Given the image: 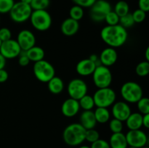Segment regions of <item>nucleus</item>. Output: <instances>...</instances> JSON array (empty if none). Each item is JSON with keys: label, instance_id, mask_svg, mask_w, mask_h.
Masks as SVG:
<instances>
[{"label": "nucleus", "instance_id": "1", "mask_svg": "<svg viewBox=\"0 0 149 148\" xmlns=\"http://www.w3.org/2000/svg\"><path fill=\"white\" fill-rule=\"evenodd\" d=\"M100 37L103 41L109 47L118 48L126 43L128 33L127 29L119 24L106 26L102 28Z\"/></svg>", "mask_w": 149, "mask_h": 148}, {"label": "nucleus", "instance_id": "2", "mask_svg": "<svg viewBox=\"0 0 149 148\" xmlns=\"http://www.w3.org/2000/svg\"><path fill=\"white\" fill-rule=\"evenodd\" d=\"M85 133L86 129L79 123H71L63 130V139L69 146H79L85 141Z\"/></svg>", "mask_w": 149, "mask_h": 148}, {"label": "nucleus", "instance_id": "3", "mask_svg": "<svg viewBox=\"0 0 149 148\" xmlns=\"http://www.w3.org/2000/svg\"><path fill=\"white\" fill-rule=\"evenodd\" d=\"M122 97L127 103H136L143 97V91L139 84L135 81H127L120 89Z\"/></svg>", "mask_w": 149, "mask_h": 148}, {"label": "nucleus", "instance_id": "4", "mask_svg": "<svg viewBox=\"0 0 149 148\" xmlns=\"http://www.w3.org/2000/svg\"><path fill=\"white\" fill-rule=\"evenodd\" d=\"M31 26L39 31H46L50 28L52 20L46 10H33L29 18Z\"/></svg>", "mask_w": 149, "mask_h": 148}, {"label": "nucleus", "instance_id": "5", "mask_svg": "<svg viewBox=\"0 0 149 148\" xmlns=\"http://www.w3.org/2000/svg\"><path fill=\"white\" fill-rule=\"evenodd\" d=\"M95 105L97 107L108 108L116 102V94L110 87L98 89L93 96Z\"/></svg>", "mask_w": 149, "mask_h": 148}, {"label": "nucleus", "instance_id": "6", "mask_svg": "<svg viewBox=\"0 0 149 148\" xmlns=\"http://www.w3.org/2000/svg\"><path fill=\"white\" fill-rule=\"evenodd\" d=\"M33 72L36 79L42 83H47L55 76V70L53 65L45 59L34 62Z\"/></svg>", "mask_w": 149, "mask_h": 148}, {"label": "nucleus", "instance_id": "7", "mask_svg": "<svg viewBox=\"0 0 149 148\" xmlns=\"http://www.w3.org/2000/svg\"><path fill=\"white\" fill-rule=\"evenodd\" d=\"M33 10L30 4H25L21 1L15 2L13 8L9 12L10 17L16 23H23L29 20Z\"/></svg>", "mask_w": 149, "mask_h": 148}, {"label": "nucleus", "instance_id": "8", "mask_svg": "<svg viewBox=\"0 0 149 148\" xmlns=\"http://www.w3.org/2000/svg\"><path fill=\"white\" fill-rule=\"evenodd\" d=\"M93 75V83L97 89L109 87L112 82V73L108 67L102 65L96 66Z\"/></svg>", "mask_w": 149, "mask_h": 148}, {"label": "nucleus", "instance_id": "9", "mask_svg": "<svg viewBox=\"0 0 149 148\" xmlns=\"http://www.w3.org/2000/svg\"><path fill=\"white\" fill-rule=\"evenodd\" d=\"M90 17L96 23L103 21L106 15L111 11V5L106 0H97L90 7Z\"/></svg>", "mask_w": 149, "mask_h": 148}, {"label": "nucleus", "instance_id": "10", "mask_svg": "<svg viewBox=\"0 0 149 148\" xmlns=\"http://www.w3.org/2000/svg\"><path fill=\"white\" fill-rule=\"evenodd\" d=\"M88 87L84 80L81 78H74L71 80L67 86V91L71 98L79 100L87 94Z\"/></svg>", "mask_w": 149, "mask_h": 148}, {"label": "nucleus", "instance_id": "11", "mask_svg": "<svg viewBox=\"0 0 149 148\" xmlns=\"http://www.w3.org/2000/svg\"><path fill=\"white\" fill-rule=\"evenodd\" d=\"M128 147L141 148L146 146L148 143V136L141 129L129 130L125 134Z\"/></svg>", "mask_w": 149, "mask_h": 148}, {"label": "nucleus", "instance_id": "12", "mask_svg": "<svg viewBox=\"0 0 149 148\" xmlns=\"http://www.w3.org/2000/svg\"><path fill=\"white\" fill-rule=\"evenodd\" d=\"M21 51L17 41L13 39L3 41L0 46V54L6 59L17 57Z\"/></svg>", "mask_w": 149, "mask_h": 148}, {"label": "nucleus", "instance_id": "13", "mask_svg": "<svg viewBox=\"0 0 149 148\" xmlns=\"http://www.w3.org/2000/svg\"><path fill=\"white\" fill-rule=\"evenodd\" d=\"M131 108L130 107L129 104L125 101H119L115 102L112 104L111 113L113 118L118 119L121 121L124 122L126 120L128 116L131 114Z\"/></svg>", "mask_w": 149, "mask_h": 148}, {"label": "nucleus", "instance_id": "14", "mask_svg": "<svg viewBox=\"0 0 149 148\" xmlns=\"http://www.w3.org/2000/svg\"><path fill=\"white\" fill-rule=\"evenodd\" d=\"M16 41L22 51H27L36 45V37L34 34L27 29L19 32Z\"/></svg>", "mask_w": 149, "mask_h": 148}, {"label": "nucleus", "instance_id": "15", "mask_svg": "<svg viewBox=\"0 0 149 148\" xmlns=\"http://www.w3.org/2000/svg\"><path fill=\"white\" fill-rule=\"evenodd\" d=\"M118 59V54L115 48L107 47L105 48L99 56L100 64L109 68L114 65Z\"/></svg>", "mask_w": 149, "mask_h": 148}, {"label": "nucleus", "instance_id": "16", "mask_svg": "<svg viewBox=\"0 0 149 148\" xmlns=\"http://www.w3.org/2000/svg\"><path fill=\"white\" fill-rule=\"evenodd\" d=\"M80 107L79 101L74 99H66L61 105V112L65 117L73 118L78 114Z\"/></svg>", "mask_w": 149, "mask_h": 148}, {"label": "nucleus", "instance_id": "17", "mask_svg": "<svg viewBox=\"0 0 149 148\" xmlns=\"http://www.w3.org/2000/svg\"><path fill=\"white\" fill-rule=\"evenodd\" d=\"M96 66H97V65L93 61L90 60L89 58L83 59L77 64L76 71L79 75L89 76L93 73Z\"/></svg>", "mask_w": 149, "mask_h": 148}, {"label": "nucleus", "instance_id": "18", "mask_svg": "<svg viewBox=\"0 0 149 148\" xmlns=\"http://www.w3.org/2000/svg\"><path fill=\"white\" fill-rule=\"evenodd\" d=\"M79 30V21L68 17L62 22L61 26V30L63 35L66 36H74Z\"/></svg>", "mask_w": 149, "mask_h": 148}, {"label": "nucleus", "instance_id": "19", "mask_svg": "<svg viewBox=\"0 0 149 148\" xmlns=\"http://www.w3.org/2000/svg\"><path fill=\"white\" fill-rule=\"evenodd\" d=\"M79 123L86 130L95 129L97 121L95 118L94 112L92 110H84L80 115Z\"/></svg>", "mask_w": 149, "mask_h": 148}, {"label": "nucleus", "instance_id": "20", "mask_svg": "<svg viewBox=\"0 0 149 148\" xmlns=\"http://www.w3.org/2000/svg\"><path fill=\"white\" fill-rule=\"evenodd\" d=\"M125 122L129 130L141 129L143 126V115L138 112L131 113Z\"/></svg>", "mask_w": 149, "mask_h": 148}, {"label": "nucleus", "instance_id": "21", "mask_svg": "<svg viewBox=\"0 0 149 148\" xmlns=\"http://www.w3.org/2000/svg\"><path fill=\"white\" fill-rule=\"evenodd\" d=\"M109 145L111 148H127L128 145L126 136L122 132L112 133L109 139Z\"/></svg>", "mask_w": 149, "mask_h": 148}, {"label": "nucleus", "instance_id": "22", "mask_svg": "<svg viewBox=\"0 0 149 148\" xmlns=\"http://www.w3.org/2000/svg\"><path fill=\"white\" fill-rule=\"evenodd\" d=\"M48 90L52 94H59L64 89V82L62 78L58 76H54L47 82Z\"/></svg>", "mask_w": 149, "mask_h": 148}, {"label": "nucleus", "instance_id": "23", "mask_svg": "<svg viewBox=\"0 0 149 148\" xmlns=\"http://www.w3.org/2000/svg\"><path fill=\"white\" fill-rule=\"evenodd\" d=\"M26 52L31 62H33L42 60L45 56V50L42 47L36 46V45L28 49L27 51H26Z\"/></svg>", "mask_w": 149, "mask_h": 148}, {"label": "nucleus", "instance_id": "24", "mask_svg": "<svg viewBox=\"0 0 149 148\" xmlns=\"http://www.w3.org/2000/svg\"><path fill=\"white\" fill-rule=\"evenodd\" d=\"M95 118L99 123H106L110 120L111 112L106 107H97L94 111Z\"/></svg>", "mask_w": 149, "mask_h": 148}, {"label": "nucleus", "instance_id": "25", "mask_svg": "<svg viewBox=\"0 0 149 148\" xmlns=\"http://www.w3.org/2000/svg\"><path fill=\"white\" fill-rule=\"evenodd\" d=\"M78 101L80 109H82L83 110H92V109L95 106L93 96L87 94L83 96Z\"/></svg>", "mask_w": 149, "mask_h": 148}, {"label": "nucleus", "instance_id": "26", "mask_svg": "<svg viewBox=\"0 0 149 148\" xmlns=\"http://www.w3.org/2000/svg\"><path fill=\"white\" fill-rule=\"evenodd\" d=\"M113 11L118 15L119 17L128 14L130 12V7L129 4L127 1L121 0L116 2V4L114 6V10Z\"/></svg>", "mask_w": 149, "mask_h": 148}, {"label": "nucleus", "instance_id": "27", "mask_svg": "<svg viewBox=\"0 0 149 148\" xmlns=\"http://www.w3.org/2000/svg\"><path fill=\"white\" fill-rule=\"evenodd\" d=\"M135 73L138 76H147L149 73V62L144 60L139 62L135 67Z\"/></svg>", "mask_w": 149, "mask_h": 148}, {"label": "nucleus", "instance_id": "28", "mask_svg": "<svg viewBox=\"0 0 149 148\" xmlns=\"http://www.w3.org/2000/svg\"><path fill=\"white\" fill-rule=\"evenodd\" d=\"M84 9L79 5H74L69 10L70 17L77 21H79L84 17Z\"/></svg>", "mask_w": 149, "mask_h": 148}, {"label": "nucleus", "instance_id": "29", "mask_svg": "<svg viewBox=\"0 0 149 148\" xmlns=\"http://www.w3.org/2000/svg\"><path fill=\"white\" fill-rule=\"evenodd\" d=\"M137 107L138 109V113L142 115L149 113V100L148 97H143L137 102Z\"/></svg>", "mask_w": 149, "mask_h": 148}, {"label": "nucleus", "instance_id": "30", "mask_svg": "<svg viewBox=\"0 0 149 148\" xmlns=\"http://www.w3.org/2000/svg\"><path fill=\"white\" fill-rule=\"evenodd\" d=\"M50 4V0H32L30 6L33 10H47Z\"/></svg>", "mask_w": 149, "mask_h": 148}, {"label": "nucleus", "instance_id": "31", "mask_svg": "<svg viewBox=\"0 0 149 148\" xmlns=\"http://www.w3.org/2000/svg\"><path fill=\"white\" fill-rule=\"evenodd\" d=\"M119 24L126 29L133 26L134 24H135V22H134L133 18H132V14L129 12L128 14L119 17Z\"/></svg>", "mask_w": 149, "mask_h": 148}, {"label": "nucleus", "instance_id": "32", "mask_svg": "<svg viewBox=\"0 0 149 148\" xmlns=\"http://www.w3.org/2000/svg\"><path fill=\"white\" fill-rule=\"evenodd\" d=\"M104 20L107 26H115L119 23V17L113 10H111L106 15Z\"/></svg>", "mask_w": 149, "mask_h": 148}, {"label": "nucleus", "instance_id": "33", "mask_svg": "<svg viewBox=\"0 0 149 148\" xmlns=\"http://www.w3.org/2000/svg\"><path fill=\"white\" fill-rule=\"evenodd\" d=\"M109 129L112 133H119L123 130V122L118 119L113 118L109 121Z\"/></svg>", "mask_w": 149, "mask_h": 148}, {"label": "nucleus", "instance_id": "34", "mask_svg": "<svg viewBox=\"0 0 149 148\" xmlns=\"http://www.w3.org/2000/svg\"><path fill=\"white\" fill-rule=\"evenodd\" d=\"M14 4V0H0V14L10 12Z\"/></svg>", "mask_w": 149, "mask_h": 148}, {"label": "nucleus", "instance_id": "35", "mask_svg": "<svg viewBox=\"0 0 149 148\" xmlns=\"http://www.w3.org/2000/svg\"><path fill=\"white\" fill-rule=\"evenodd\" d=\"M99 139H100V133L97 130H95V129L86 130L85 141L92 144Z\"/></svg>", "mask_w": 149, "mask_h": 148}, {"label": "nucleus", "instance_id": "36", "mask_svg": "<svg viewBox=\"0 0 149 148\" xmlns=\"http://www.w3.org/2000/svg\"><path fill=\"white\" fill-rule=\"evenodd\" d=\"M132 16L135 23H141L146 17V12L140 9H137L132 13Z\"/></svg>", "mask_w": 149, "mask_h": 148}, {"label": "nucleus", "instance_id": "37", "mask_svg": "<svg viewBox=\"0 0 149 148\" xmlns=\"http://www.w3.org/2000/svg\"><path fill=\"white\" fill-rule=\"evenodd\" d=\"M12 39V32L8 28L2 27L0 28V39L1 41L10 40Z\"/></svg>", "mask_w": 149, "mask_h": 148}, {"label": "nucleus", "instance_id": "38", "mask_svg": "<svg viewBox=\"0 0 149 148\" xmlns=\"http://www.w3.org/2000/svg\"><path fill=\"white\" fill-rule=\"evenodd\" d=\"M17 57H18V64L22 67L27 66L31 62L30 59L28 57L27 55H26V51H21Z\"/></svg>", "mask_w": 149, "mask_h": 148}, {"label": "nucleus", "instance_id": "39", "mask_svg": "<svg viewBox=\"0 0 149 148\" xmlns=\"http://www.w3.org/2000/svg\"><path fill=\"white\" fill-rule=\"evenodd\" d=\"M90 148H111L108 141L105 139H99L97 141L91 144Z\"/></svg>", "mask_w": 149, "mask_h": 148}, {"label": "nucleus", "instance_id": "40", "mask_svg": "<svg viewBox=\"0 0 149 148\" xmlns=\"http://www.w3.org/2000/svg\"><path fill=\"white\" fill-rule=\"evenodd\" d=\"M97 0H72L76 5H79L82 8H90Z\"/></svg>", "mask_w": 149, "mask_h": 148}, {"label": "nucleus", "instance_id": "41", "mask_svg": "<svg viewBox=\"0 0 149 148\" xmlns=\"http://www.w3.org/2000/svg\"><path fill=\"white\" fill-rule=\"evenodd\" d=\"M138 9L147 13L149 11V0H138Z\"/></svg>", "mask_w": 149, "mask_h": 148}, {"label": "nucleus", "instance_id": "42", "mask_svg": "<svg viewBox=\"0 0 149 148\" xmlns=\"http://www.w3.org/2000/svg\"><path fill=\"white\" fill-rule=\"evenodd\" d=\"M9 73L5 69L0 70V83H4L8 80Z\"/></svg>", "mask_w": 149, "mask_h": 148}, {"label": "nucleus", "instance_id": "43", "mask_svg": "<svg viewBox=\"0 0 149 148\" xmlns=\"http://www.w3.org/2000/svg\"><path fill=\"white\" fill-rule=\"evenodd\" d=\"M143 126L146 129L149 128V113L143 115Z\"/></svg>", "mask_w": 149, "mask_h": 148}, {"label": "nucleus", "instance_id": "44", "mask_svg": "<svg viewBox=\"0 0 149 148\" xmlns=\"http://www.w3.org/2000/svg\"><path fill=\"white\" fill-rule=\"evenodd\" d=\"M89 59H90L91 61H93V62H95L97 65H100V61H99V56H97V55H95V54H92L91 55H90Z\"/></svg>", "mask_w": 149, "mask_h": 148}, {"label": "nucleus", "instance_id": "45", "mask_svg": "<svg viewBox=\"0 0 149 148\" xmlns=\"http://www.w3.org/2000/svg\"><path fill=\"white\" fill-rule=\"evenodd\" d=\"M6 62H7V59L0 54V70L4 69L6 65Z\"/></svg>", "mask_w": 149, "mask_h": 148}, {"label": "nucleus", "instance_id": "46", "mask_svg": "<svg viewBox=\"0 0 149 148\" xmlns=\"http://www.w3.org/2000/svg\"><path fill=\"white\" fill-rule=\"evenodd\" d=\"M145 57H146V60L149 62V47L148 46L146 48V49L145 51Z\"/></svg>", "mask_w": 149, "mask_h": 148}, {"label": "nucleus", "instance_id": "47", "mask_svg": "<svg viewBox=\"0 0 149 148\" xmlns=\"http://www.w3.org/2000/svg\"><path fill=\"white\" fill-rule=\"evenodd\" d=\"M32 0H20V1L21 2L25 3V4H30Z\"/></svg>", "mask_w": 149, "mask_h": 148}, {"label": "nucleus", "instance_id": "48", "mask_svg": "<svg viewBox=\"0 0 149 148\" xmlns=\"http://www.w3.org/2000/svg\"><path fill=\"white\" fill-rule=\"evenodd\" d=\"M79 148H90V147L87 146V145H81V146L79 147Z\"/></svg>", "mask_w": 149, "mask_h": 148}, {"label": "nucleus", "instance_id": "49", "mask_svg": "<svg viewBox=\"0 0 149 148\" xmlns=\"http://www.w3.org/2000/svg\"><path fill=\"white\" fill-rule=\"evenodd\" d=\"M1 43H2V41H1V39H0V46H1Z\"/></svg>", "mask_w": 149, "mask_h": 148}, {"label": "nucleus", "instance_id": "50", "mask_svg": "<svg viewBox=\"0 0 149 148\" xmlns=\"http://www.w3.org/2000/svg\"><path fill=\"white\" fill-rule=\"evenodd\" d=\"M141 148H148V147H147V146H145V147H141Z\"/></svg>", "mask_w": 149, "mask_h": 148}, {"label": "nucleus", "instance_id": "51", "mask_svg": "<svg viewBox=\"0 0 149 148\" xmlns=\"http://www.w3.org/2000/svg\"><path fill=\"white\" fill-rule=\"evenodd\" d=\"M127 148H135V147H128Z\"/></svg>", "mask_w": 149, "mask_h": 148}]
</instances>
